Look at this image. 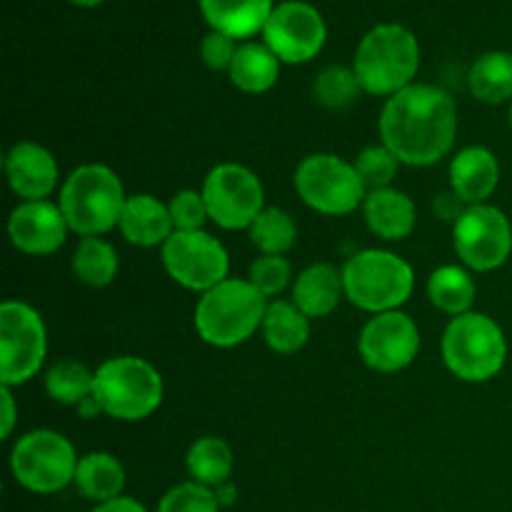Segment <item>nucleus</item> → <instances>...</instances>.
<instances>
[{
	"label": "nucleus",
	"instance_id": "bb28decb",
	"mask_svg": "<svg viewBox=\"0 0 512 512\" xmlns=\"http://www.w3.org/2000/svg\"><path fill=\"white\" fill-rule=\"evenodd\" d=\"M478 295V285H475L473 275L468 268L460 265H443V268L433 270L428 278V298L440 313L445 315H458L470 313Z\"/></svg>",
	"mask_w": 512,
	"mask_h": 512
},
{
	"label": "nucleus",
	"instance_id": "ea45409f",
	"mask_svg": "<svg viewBox=\"0 0 512 512\" xmlns=\"http://www.w3.org/2000/svg\"><path fill=\"white\" fill-rule=\"evenodd\" d=\"M90 512H148L143 508V505L138 503V500L133 498H125V495H120V498L115 500H108V503H100L95 505Z\"/></svg>",
	"mask_w": 512,
	"mask_h": 512
},
{
	"label": "nucleus",
	"instance_id": "423d86ee",
	"mask_svg": "<svg viewBox=\"0 0 512 512\" xmlns=\"http://www.w3.org/2000/svg\"><path fill=\"white\" fill-rule=\"evenodd\" d=\"M345 298L365 313H390L400 310L413 295L415 273L410 263L390 250L368 248L345 260L343 268Z\"/></svg>",
	"mask_w": 512,
	"mask_h": 512
},
{
	"label": "nucleus",
	"instance_id": "473e14b6",
	"mask_svg": "<svg viewBox=\"0 0 512 512\" xmlns=\"http://www.w3.org/2000/svg\"><path fill=\"white\" fill-rule=\"evenodd\" d=\"M353 165L370 193V190L393 188V180L403 163L395 158V153L388 148V145L380 143V145H368V148L360 150L358 158L353 160Z\"/></svg>",
	"mask_w": 512,
	"mask_h": 512
},
{
	"label": "nucleus",
	"instance_id": "37998d69",
	"mask_svg": "<svg viewBox=\"0 0 512 512\" xmlns=\"http://www.w3.org/2000/svg\"><path fill=\"white\" fill-rule=\"evenodd\" d=\"M510 128H512V103H510Z\"/></svg>",
	"mask_w": 512,
	"mask_h": 512
},
{
	"label": "nucleus",
	"instance_id": "a878e982",
	"mask_svg": "<svg viewBox=\"0 0 512 512\" xmlns=\"http://www.w3.org/2000/svg\"><path fill=\"white\" fill-rule=\"evenodd\" d=\"M470 95L480 103L500 105L512 100V53H483L468 73Z\"/></svg>",
	"mask_w": 512,
	"mask_h": 512
},
{
	"label": "nucleus",
	"instance_id": "aec40b11",
	"mask_svg": "<svg viewBox=\"0 0 512 512\" xmlns=\"http://www.w3.org/2000/svg\"><path fill=\"white\" fill-rule=\"evenodd\" d=\"M368 228L383 240H405L413 235L418 223L415 203L398 188L370 190L363 203Z\"/></svg>",
	"mask_w": 512,
	"mask_h": 512
},
{
	"label": "nucleus",
	"instance_id": "1a4fd4ad",
	"mask_svg": "<svg viewBox=\"0 0 512 512\" xmlns=\"http://www.w3.org/2000/svg\"><path fill=\"white\" fill-rule=\"evenodd\" d=\"M78 455L70 440L55 430H30L10 453V470L18 485L38 495L63 490L75 480Z\"/></svg>",
	"mask_w": 512,
	"mask_h": 512
},
{
	"label": "nucleus",
	"instance_id": "2eb2a0df",
	"mask_svg": "<svg viewBox=\"0 0 512 512\" xmlns=\"http://www.w3.org/2000/svg\"><path fill=\"white\" fill-rule=\"evenodd\" d=\"M358 350L363 363L375 373H400L418 358L420 330L403 310L373 315L360 333Z\"/></svg>",
	"mask_w": 512,
	"mask_h": 512
},
{
	"label": "nucleus",
	"instance_id": "f257e3e1",
	"mask_svg": "<svg viewBox=\"0 0 512 512\" xmlns=\"http://www.w3.org/2000/svg\"><path fill=\"white\" fill-rule=\"evenodd\" d=\"M458 135V105L438 85L413 83L385 100L380 138L403 165L425 168L450 153Z\"/></svg>",
	"mask_w": 512,
	"mask_h": 512
},
{
	"label": "nucleus",
	"instance_id": "412c9836",
	"mask_svg": "<svg viewBox=\"0 0 512 512\" xmlns=\"http://www.w3.org/2000/svg\"><path fill=\"white\" fill-rule=\"evenodd\" d=\"M345 298L343 270L330 263H313L295 278L293 303L313 318H328Z\"/></svg>",
	"mask_w": 512,
	"mask_h": 512
},
{
	"label": "nucleus",
	"instance_id": "a19ab883",
	"mask_svg": "<svg viewBox=\"0 0 512 512\" xmlns=\"http://www.w3.org/2000/svg\"><path fill=\"white\" fill-rule=\"evenodd\" d=\"M215 498H218L220 510L230 508V505H233L235 500H238V488H235V485L228 480V483H223V485H220V488H215Z\"/></svg>",
	"mask_w": 512,
	"mask_h": 512
},
{
	"label": "nucleus",
	"instance_id": "b1692460",
	"mask_svg": "<svg viewBox=\"0 0 512 512\" xmlns=\"http://www.w3.org/2000/svg\"><path fill=\"white\" fill-rule=\"evenodd\" d=\"M228 75L243 93H268L280 78V58L265 43H243L238 45Z\"/></svg>",
	"mask_w": 512,
	"mask_h": 512
},
{
	"label": "nucleus",
	"instance_id": "9b49d317",
	"mask_svg": "<svg viewBox=\"0 0 512 512\" xmlns=\"http://www.w3.org/2000/svg\"><path fill=\"white\" fill-rule=\"evenodd\" d=\"M160 250L165 273L183 288L203 295L228 280V250L205 230H175Z\"/></svg>",
	"mask_w": 512,
	"mask_h": 512
},
{
	"label": "nucleus",
	"instance_id": "dca6fc26",
	"mask_svg": "<svg viewBox=\"0 0 512 512\" xmlns=\"http://www.w3.org/2000/svg\"><path fill=\"white\" fill-rule=\"evenodd\" d=\"M68 233L63 210L50 200H23L8 218L10 243L25 255H53L63 248Z\"/></svg>",
	"mask_w": 512,
	"mask_h": 512
},
{
	"label": "nucleus",
	"instance_id": "4468645a",
	"mask_svg": "<svg viewBox=\"0 0 512 512\" xmlns=\"http://www.w3.org/2000/svg\"><path fill=\"white\" fill-rule=\"evenodd\" d=\"M263 38L280 63L298 65L308 63L323 50L328 28L318 8L303 0H285L270 13Z\"/></svg>",
	"mask_w": 512,
	"mask_h": 512
},
{
	"label": "nucleus",
	"instance_id": "2f4dec72",
	"mask_svg": "<svg viewBox=\"0 0 512 512\" xmlns=\"http://www.w3.org/2000/svg\"><path fill=\"white\" fill-rule=\"evenodd\" d=\"M363 93L358 75L345 65H328L315 75L313 98L315 103L328 110H345L355 103Z\"/></svg>",
	"mask_w": 512,
	"mask_h": 512
},
{
	"label": "nucleus",
	"instance_id": "393cba45",
	"mask_svg": "<svg viewBox=\"0 0 512 512\" xmlns=\"http://www.w3.org/2000/svg\"><path fill=\"white\" fill-rule=\"evenodd\" d=\"M75 488L93 503H108L123 495L125 468L110 453H88L78 460L75 470Z\"/></svg>",
	"mask_w": 512,
	"mask_h": 512
},
{
	"label": "nucleus",
	"instance_id": "a211bd4d",
	"mask_svg": "<svg viewBox=\"0 0 512 512\" xmlns=\"http://www.w3.org/2000/svg\"><path fill=\"white\" fill-rule=\"evenodd\" d=\"M450 190L465 205L488 203L500 185V163L493 150L483 145H468L450 160Z\"/></svg>",
	"mask_w": 512,
	"mask_h": 512
},
{
	"label": "nucleus",
	"instance_id": "6e6552de",
	"mask_svg": "<svg viewBox=\"0 0 512 512\" xmlns=\"http://www.w3.org/2000/svg\"><path fill=\"white\" fill-rule=\"evenodd\" d=\"M295 190L320 215L355 213L368 198V188L355 165L333 153L308 155L295 170Z\"/></svg>",
	"mask_w": 512,
	"mask_h": 512
},
{
	"label": "nucleus",
	"instance_id": "7ed1b4c3",
	"mask_svg": "<svg viewBox=\"0 0 512 512\" xmlns=\"http://www.w3.org/2000/svg\"><path fill=\"white\" fill-rule=\"evenodd\" d=\"M420 68L418 38L398 23L375 25L358 45L353 70L363 93L393 98L415 83Z\"/></svg>",
	"mask_w": 512,
	"mask_h": 512
},
{
	"label": "nucleus",
	"instance_id": "ddd939ff",
	"mask_svg": "<svg viewBox=\"0 0 512 512\" xmlns=\"http://www.w3.org/2000/svg\"><path fill=\"white\" fill-rule=\"evenodd\" d=\"M453 245L465 268L490 273L508 263L512 253V225L495 205H470L453 225Z\"/></svg>",
	"mask_w": 512,
	"mask_h": 512
},
{
	"label": "nucleus",
	"instance_id": "7c9ffc66",
	"mask_svg": "<svg viewBox=\"0 0 512 512\" xmlns=\"http://www.w3.org/2000/svg\"><path fill=\"white\" fill-rule=\"evenodd\" d=\"M250 240L263 255H285L295 245L298 225L293 215L280 208H265L248 228Z\"/></svg>",
	"mask_w": 512,
	"mask_h": 512
},
{
	"label": "nucleus",
	"instance_id": "c85d7f7f",
	"mask_svg": "<svg viewBox=\"0 0 512 512\" xmlns=\"http://www.w3.org/2000/svg\"><path fill=\"white\" fill-rule=\"evenodd\" d=\"M70 268H73V275L78 283L88 285V288H105L118 275L120 260L108 240L80 238Z\"/></svg>",
	"mask_w": 512,
	"mask_h": 512
},
{
	"label": "nucleus",
	"instance_id": "5701e85b",
	"mask_svg": "<svg viewBox=\"0 0 512 512\" xmlns=\"http://www.w3.org/2000/svg\"><path fill=\"white\" fill-rule=\"evenodd\" d=\"M260 333H263L265 343L273 353H300L310 340V318L293 300H273L265 310Z\"/></svg>",
	"mask_w": 512,
	"mask_h": 512
},
{
	"label": "nucleus",
	"instance_id": "58836bf2",
	"mask_svg": "<svg viewBox=\"0 0 512 512\" xmlns=\"http://www.w3.org/2000/svg\"><path fill=\"white\" fill-rule=\"evenodd\" d=\"M0 403H3V428H0V435L3 440L10 438L15 423H18V410H15V398L10 393L8 385H0Z\"/></svg>",
	"mask_w": 512,
	"mask_h": 512
},
{
	"label": "nucleus",
	"instance_id": "4c0bfd02",
	"mask_svg": "<svg viewBox=\"0 0 512 512\" xmlns=\"http://www.w3.org/2000/svg\"><path fill=\"white\" fill-rule=\"evenodd\" d=\"M465 208H468V205H465L463 200L453 193V190H450V193H443V195H435V200H433L435 215H438L440 220H445V223H453V225L458 223V218L465 213Z\"/></svg>",
	"mask_w": 512,
	"mask_h": 512
},
{
	"label": "nucleus",
	"instance_id": "6ab92c4d",
	"mask_svg": "<svg viewBox=\"0 0 512 512\" xmlns=\"http://www.w3.org/2000/svg\"><path fill=\"white\" fill-rule=\"evenodd\" d=\"M118 228L123 238L138 248H155V245L163 248L175 233L168 203H160L150 193L128 195Z\"/></svg>",
	"mask_w": 512,
	"mask_h": 512
},
{
	"label": "nucleus",
	"instance_id": "cd10ccee",
	"mask_svg": "<svg viewBox=\"0 0 512 512\" xmlns=\"http://www.w3.org/2000/svg\"><path fill=\"white\" fill-rule=\"evenodd\" d=\"M185 465H188V473L195 483L215 490L228 483L230 475H233V450L218 435H205L190 445Z\"/></svg>",
	"mask_w": 512,
	"mask_h": 512
},
{
	"label": "nucleus",
	"instance_id": "c756f323",
	"mask_svg": "<svg viewBox=\"0 0 512 512\" xmlns=\"http://www.w3.org/2000/svg\"><path fill=\"white\" fill-rule=\"evenodd\" d=\"M93 385L95 373L78 360H58L45 373V390L50 398L60 405H70V408H78L85 400L93 398Z\"/></svg>",
	"mask_w": 512,
	"mask_h": 512
},
{
	"label": "nucleus",
	"instance_id": "20e7f679",
	"mask_svg": "<svg viewBox=\"0 0 512 512\" xmlns=\"http://www.w3.org/2000/svg\"><path fill=\"white\" fill-rule=\"evenodd\" d=\"M123 180L113 168L88 163L75 168L60 188V210L70 230L83 238H100L118 228L125 208Z\"/></svg>",
	"mask_w": 512,
	"mask_h": 512
},
{
	"label": "nucleus",
	"instance_id": "79ce46f5",
	"mask_svg": "<svg viewBox=\"0 0 512 512\" xmlns=\"http://www.w3.org/2000/svg\"><path fill=\"white\" fill-rule=\"evenodd\" d=\"M70 3L83 5V8H93V5H100V3H103V0H70Z\"/></svg>",
	"mask_w": 512,
	"mask_h": 512
},
{
	"label": "nucleus",
	"instance_id": "c9c22d12",
	"mask_svg": "<svg viewBox=\"0 0 512 512\" xmlns=\"http://www.w3.org/2000/svg\"><path fill=\"white\" fill-rule=\"evenodd\" d=\"M170 218H173L175 230H203L208 223V205H205L203 190H180L168 203Z\"/></svg>",
	"mask_w": 512,
	"mask_h": 512
},
{
	"label": "nucleus",
	"instance_id": "e433bc0d",
	"mask_svg": "<svg viewBox=\"0 0 512 512\" xmlns=\"http://www.w3.org/2000/svg\"><path fill=\"white\" fill-rule=\"evenodd\" d=\"M235 53H238L235 38L218 33V30H210L200 43V58L210 70H230Z\"/></svg>",
	"mask_w": 512,
	"mask_h": 512
},
{
	"label": "nucleus",
	"instance_id": "f704fd0d",
	"mask_svg": "<svg viewBox=\"0 0 512 512\" xmlns=\"http://www.w3.org/2000/svg\"><path fill=\"white\" fill-rule=\"evenodd\" d=\"M158 512H220L213 488L195 483H180L163 495Z\"/></svg>",
	"mask_w": 512,
	"mask_h": 512
},
{
	"label": "nucleus",
	"instance_id": "f8f14e48",
	"mask_svg": "<svg viewBox=\"0 0 512 512\" xmlns=\"http://www.w3.org/2000/svg\"><path fill=\"white\" fill-rule=\"evenodd\" d=\"M208 215L223 230H248L265 210V190L258 175L240 163H220L203 183Z\"/></svg>",
	"mask_w": 512,
	"mask_h": 512
},
{
	"label": "nucleus",
	"instance_id": "39448f33",
	"mask_svg": "<svg viewBox=\"0 0 512 512\" xmlns=\"http://www.w3.org/2000/svg\"><path fill=\"white\" fill-rule=\"evenodd\" d=\"M163 395V375L153 363L135 355H118L95 370V403L105 415L123 423H138L153 415L163 403Z\"/></svg>",
	"mask_w": 512,
	"mask_h": 512
},
{
	"label": "nucleus",
	"instance_id": "f3484780",
	"mask_svg": "<svg viewBox=\"0 0 512 512\" xmlns=\"http://www.w3.org/2000/svg\"><path fill=\"white\" fill-rule=\"evenodd\" d=\"M5 178L10 190L23 200H48L58 188V163L40 143H15L5 155Z\"/></svg>",
	"mask_w": 512,
	"mask_h": 512
},
{
	"label": "nucleus",
	"instance_id": "72a5a7b5",
	"mask_svg": "<svg viewBox=\"0 0 512 512\" xmlns=\"http://www.w3.org/2000/svg\"><path fill=\"white\" fill-rule=\"evenodd\" d=\"M248 280L253 288L265 298H278L293 280V268H290L285 255H260L253 265H250Z\"/></svg>",
	"mask_w": 512,
	"mask_h": 512
},
{
	"label": "nucleus",
	"instance_id": "9d476101",
	"mask_svg": "<svg viewBox=\"0 0 512 512\" xmlns=\"http://www.w3.org/2000/svg\"><path fill=\"white\" fill-rule=\"evenodd\" d=\"M48 353V330L33 305L5 300L0 305V385L28 383Z\"/></svg>",
	"mask_w": 512,
	"mask_h": 512
},
{
	"label": "nucleus",
	"instance_id": "4be33fe9",
	"mask_svg": "<svg viewBox=\"0 0 512 512\" xmlns=\"http://www.w3.org/2000/svg\"><path fill=\"white\" fill-rule=\"evenodd\" d=\"M273 8V0H200L210 28L235 40L263 33Z\"/></svg>",
	"mask_w": 512,
	"mask_h": 512
},
{
	"label": "nucleus",
	"instance_id": "f03ea898",
	"mask_svg": "<svg viewBox=\"0 0 512 512\" xmlns=\"http://www.w3.org/2000/svg\"><path fill=\"white\" fill-rule=\"evenodd\" d=\"M268 298L250 280L228 278L200 295L193 323L200 340L213 348H235L263 328Z\"/></svg>",
	"mask_w": 512,
	"mask_h": 512
},
{
	"label": "nucleus",
	"instance_id": "0eeeda50",
	"mask_svg": "<svg viewBox=\"0 0 512 512\" xmlns=\"http://www.w3.org/2000/svg\"><path fill=\"white\" fill-rule=\"evenodd\" d=\"M445 368L463 383H488L508 360L503 328L485 313H465L448 323L443 335Z\"/></svg>",
	"mask_w": 512,
	"mask_h": 512
}]
</instances>
